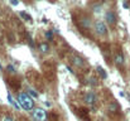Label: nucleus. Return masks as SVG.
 Masks as SVG:
<instances>
[{"instance_id": "16", "label": "nucleus", "mask_w": 130, "mask_h": 121, "mask_svg": "<svg viewBox=\"0 0 130 121\" xmlns=\"http://www.w3.org/2000/svg\"><path fill=\"white\" fill-rule=\"evenodd\" d=\"M90 84H91V86H93V87H95V86H97V84H99L97 78H96V77H93V76H92V77H90Z\"/></svg>"}, {"instance_id": "20", "label": "nucleus", "mask_w": 130, "mask_h": 121, "mask_svg": "<svg viewBox=\"0 0 130 121\" xmlns=\"http://www.w3.org/2000/svg\"><path fill=\"white\" fill-rule=\"evenodd\" d=\"M10 4L14 5V6H17V5L19 4V1H18V0H10Z\"/></svg>"}, {"instance_id": "14", "label": "nucleus", "mask_w": 130, "mask_h": 121, "mask_svg": "<svg viewBox=\"0 0 130 121\" xmlns=\"http://www.w3.org/2000/svg\"><path fill=\"white\" fill-rule=\"evenodd\" d=\"M8 101H9V102H10V103H11V105H13V106H14V107H15L17 110L19 109L18 103H17V102H15V101L13 100V97H11V95H10V93H8Z\"/></svg>"}, {"instance_id": "3", "label": "nucleus", "mask_w": 130, "mask_h": 121, "mask_svg": "<svg viewBox=\"0 0 130 121\" xmlns=\"http://www.w3.org/2000/svg\"><path fill=\"white\" fill-rule=\"evenodd\" d=\"M107 114L111 116V117H118V116H120L121 115V109H120V105L118 103V101H115V100H112V101H110L109 102V105H107Z\"/></svg>"}, {"instance_id": "7", "label": "nucleus", "mask_w": 130, "mask_h": 121, "mask_svg": "<svg viewBox=\"0 0 130 121\" xmlns=\"http://www.w3.org/2000/svg\"><path fill=\"white\" fill-rule=\"evenodd\" d=\"M71 63H72L75 67H77V68H82V67L86 64V61H85V58H82V57L78 56V54H72V56H71Z\"/></svg>"}, {"instance_id": "11", "label": "nucleus", "mask_w": 130, "mask_h": 121, "mask_svg": "<svg viewBox=\"0 0 130 121\" xmlns=\"http://www.w3.org/2000/svg\"><path fill=\"white\" fill-rule=\"evenodd\" d=\"M38 50H39L41 53H43V54L48 53V52H49V44H48L47 42L39 43V44H38Z\"/></svg>"}, {"instance_id": "5", "label": "nucleus", "mask_w": 130, "mask_h": 121, "mask_svg": "<svg viewBox=\"0 0 130 121\" xmlns=\"http://www.w3.org/2000/svg\"><path fill=\"white\" fill-rule=\"evenodd\" d=\"M84 101H85V103H86L87 106L95 107V106L97 105V101H99L96 92H93V91H88V92H86L85 96H84Z\"/></svg>"}, {"instance_id": "12", "label": "nucleus", "mask_w": 130, "mask_h": 121, "mask_svg": "<svg viewBox=\"0 0 130 121\" xmlns=\"http://www.w3.org/2000/svg\"><path fill=\"white\" fill-rule=\"evenodd\" d=\"M96 70H97V73L100 75V77H101L102 80H105V78L107 77V73H106V71H105V70H104L102 67H100V66H99V67H97Z\"/></svg>"}, {"instance_id": "13", "label": "nucleus", "mask_w": 130, "mask_h": 121, "mask_svg": "<svg viewBox=\"0 0 130 121\" xmlns=\"http://www.w3.org/2000/svg\"><path fill=\"white\" fill-rule=\"evenodd\" d=\"M0 121H15V117L14 116H11V115H9V114H6V115H4Z\"/></svg>"}, {"instance_id": "2", "label": "nucleus", "mask_w": 130, "mask_h": 121, "mask_svg": "<svg viewBox=\"0 0 130 121\" xmlns=\"http://www.w3.org/2000/svg\"><path fill=\"white\" fill-rule=\"evenodd\" d=\"M93 30H95V33H96L97 36H100V37H105V36H107V33H109L107 24H106L105 22H102V20H96V22H95V24H93Z\"/></svg>"}, {"instance_id": "4", "label": "nucleus", "mask_w": 130, "mask_h": 121, "mask_svg": "<svg viewBox=\"0 0 130 121\" xmlns=\"http://www.w3.org/2000/svg\"><path fill=\"white\" fill-rule=\"evenodd\" d=\"M32 117L34 121H48V112H47L45 109L37 107V109L33 110Z\"/></svg>"}, {"instance_id": "10", "label": "nucleus", "mask_w": 130, "mask_h": 121, "mask_svg": "<svg viewBox=\"0 0 130 121\" xmlns=\"http://www.w3.org/2000/svg\"><path fill=\"white\" fill-rule=\"evenodd\" d=\"M77 115L86 121H90V116H88V110L86 107H78L77 109Z\"/></svg>"}, {"instance_id": "21", "label": "nucleus", "mask_w": 130, "mask_h": 121, "mask_svg": "<svg viewBox=\"0 0 130 121\" xmlns=\"http://www.w3.org/2000/svg\"><path fill=\"white\" fill-rule=\"evenodd\" d=\"M123 6L128 9V8H129V6H130V3H129V1H124V3H123Z\"/></svg>"}, {"instance_id": "6", "label": "nucleus", "mask_w": 130, "mask_h": 121, "mask_svg": "<svg viewBox=\"0 0 130 121\" xmlns=\"http://www.w3.org/2000/svg\"><path fill=\"white\" fill-rule=\"evenodd\" d=\"M116 14L114 10H107L106 14H105V20H106V24H109L110 27H115L116 25Z\"/></svg>"}, {"instance_id": "22", "label": "nucleus", "mask_w": 130, "mask_h": 121, "mask_svg": "<svg viewBox=\"0 0 130 121\" xmlns=\"http://www.w3.org/2000/svg\"><path fill=\"white\" fill-rule=\"evenodd\" d=\"M128 1H129V3H130V0H128Z\"/></svg>"}, {"instance_id": "19", "label": "nucleus", "mask_w": 130, "mask_h": 121, "mask_svg": "<svg viewBox=\"0 0 130 121\" xmlns=\"http://www.w3.org/2000/svg\"><path fill=\"white\" fill-rule=\"evenodd\" d=\"M29 96H30V97H34V98H37V97H38V93H37L34 90H29Z\"/></svg>"}, {"instance_id": "8", "label": "nucleus", "mask_w": 130, "mask_h": 121, "mask_svg": "<svg viewBox=\"0 0 130 121\" xmlns=\"http://www.w3.org/2000/svg\"><path fill=\"white\" fill-rule=\"evenodd\" d=\"M77 23H78V25H80L82 29H90V28H91V24H92V20H91V18L87 16V15H81L80 19L77 20Z\"/></svg>"}, {"instance_id": "17", "label": "nucleus", "mask_w": 130, "mask_h": 121, "mask_svg": "<svg viewBox=\"0 0 130 121\" xmlns=\"http://www.w3.org/2000/svg\"><path fill=\"white\" fill-rule=\"evenodd\" d=\"M45 38L48 40H53V30H48L45 32Z\"/></svg>"}, {"instance_id": "9", "label": "nucleus", "mask_w": 130, "mask_h": 121, "mask_svg": "<svg viewBox=\"0 0 130 121\" xmlns=\"http://www.w3.org/2000/svg\"><path fill=\"white\" fill-rule=\"evenodd\" d=\"M114 63L118 68H123L124 64H125V57L121 52H116L114 54Z\"/></svg>"}, {"instance_id": "18", "label": "nucleus", "mask_w": 130, "mask_h": 121, "mask_svg": "<svg viewBox=\"0 0 130 121\" xmlns=\"http://www.w3.org/2000/svg\"><path fill=\"white\" fill-rule=\"evenodd\" d=\"M6 72L10 73V75H14V73H15V68H14L11 64H9V66L6 67Z\"/></svg>"}, {"instance_id": "15", "label": "nucleus", "mask_w": 130, "mask_h": 121, "mask_svg": "<svg viewBox=\"0 0 130 121\" xmlns=\"http://www.w3.org/2000/svg\"><path fill=\"white\" fill-rule=\"evenodd\" d=\"M20 16H22L23 19H25L27 22H30V20H32V18H30V15H29V14H27L25 11H20Z\"/></svg>"}, {"instance_id": "1", "label": "nucleus", "mask_w": 130, "mask_h": 121, "mask_svg": "<svg viewBox=\"0 0 130 121\" xmlns=\"http://www.w3.org/2000/svg\"><path fill=\"white\" fill-rule=\"evenodd\" d=\"M17 101L24 111H32L34 109V101L27 92H19L17 95Z\"/></svg>"}]
</instances>
